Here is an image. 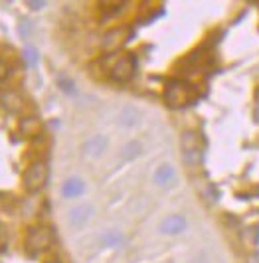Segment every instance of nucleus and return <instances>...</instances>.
Instances as JSON below:
<instances>
[{
  "mask_svg": "<svg viewBox=\"0 0 259 263\" xmlns=\"http://www.w3.org/2000/svg\"><path fill=\"white\" fill-rule=\"evenodd\" d=\"M196 99V89L180 79H172L164 87V101L172 109H182V107L190 105Z\"/></svg>",
  "mask_w": 259,
  "mask_h": 263,
  "instance_id": "obj_1",
  "label": "nucleus"
},
{
  "mask_svg": "<svg viewBox=\"0 0 259 263\" xmlns=\"http://www.w3.org/2000/svg\"><path fill=\"white\" fill-rule=\"evenodd\" d=\"M182 158L188 166H198L204 158V141L196 131H184L180 137Z\"/></svg>",
  "mask_w": 259,
  "mask_h": 263,
  "instance_id": "obj_2",
  "label": "nucleus"
},
{
  "mask_svg": "<svg viewBox=\"0 0 259 263\" xmlns=\"http://www.w3.org/2000/svg\"><path fill=\"white\" fill-rule=\"evenodd\" d=\"M53 243V232L48 226H34L26 234V248L30 253H42Z\"/></svg>",
  "mask_w": 259,
  "mask_h": 263,
  "instance_id": "obj_3",
  "label": "nucleus"
},
{
  "mask_svg": "<svg viewBox=\"0 0 259 263\" xmlns=\"http://www.w3.org/2000/svg\"><path fill=\"white\" fill-rule=\"evenodd\" d=\"M22 182H24L28 192H38V190H42L46 186V182H48V164L44 160L32 162L26 171H24Z\"/></svg>",
  "mask_w": 259,
  "mask_h": 263,
  "instance_id": "obj_4",
  "label": "nucleus"
},
{
  "mask_svg": "<svg viewBox=\"0 0 259 263\" xmlns=\"http://www.w3.org/2000/svg\"><path fill=\"white\" fill-rule=\"evenodd\" d=\"M131 38V28L129 26H115L107 30L101 38V50L107 53H113L121 50Z\"/></svg>",
  "mask_w": 259,
  "mask_h": 263,
  "instance_id": "obj_5",
  "label": "nucleus"
},
{
  "mask_svg": "<svg viewBox=\"0 0 259 263\" xmlns=\"http://www.w3.org/2000/svg\"><path fill=\"white\" fill-rule=\"evenodd\" d=\"M135 71H137V58H135L133 53H123L115 64H113L109 76H111V79L117 81V83H125V81L133 79Z\"/></svg>",
  "mask_w": 259,
  "mask_h": 263,
  "instance_id": "obj_6",
  "label": "nucleus"
},
{
  "mask_svg": "<svg viewBox=\"0 0 259 263\" xmlns=\"http://www.w3.org/2000/svg\"><path fill=\"white\" fill-rule=\"evenodd\" d=\"M0 105H2L4 111L18 115V113L24 111V97L16 91V89H10V87L0 89Z\"/></svg>",
  "mask_w": 259,
  "mask_h": 263,
  "instance_id": "obj_7",
  "label": "nucleus"
},
{
  "mask_svg": "<svg viewBox=\"0 0 259 263\" xmlns=\"http://www.w3.org/2000/svg\"><path fill=\"white\" fill-rule=\"evenodd\" d=\"M186 228H188V222H186V218L180 216V214H170L166 216L164 220H162V224H160V234H164V236H180L186 232Z\"/></svg>",
  "mask_w": 259,
  "mask_h": 263,
  "instance_id": "obj_8",
  "label": "nucleus"
},
{
  "mask_svg": "<svg viewBox=\"0 0 259 263\" xmlns=\"http://www.w3.org/2000/svg\"><path fill=\"white\" fill-rule=\"evenodd\" d=\"M18 131L24 139H36L44 131V123L36 115H26L18 121Z\"/></svg>",
  "mask_w": 259,
  "mask_h": 263,
  "instance_id": "obj_9",
  "label": "nucleus"
},
{
  "mask_svg": "<svg viewBox=\"0 0 259 263\" xmlns=\"http://www.w3.org/2000/svg\"><path fill=\"white\" fill-rule=\"evenodd\" d=\"M153 182L160 188H170V186L176 182V171L174 166L169 164V162H162L158 168L153 174Z\"/></svg>",
  "mask_w": 259,
  "mask_h": 263,
  "instance_id": "obj_10",
  "label": "nucleus"
},
{
  "mask_svg": "<svg viewBox=\"0 0 259 263\" xmlns=\"http://www.w3.org/2000/svg\"><path fill=\"white\" fill-rule=\"evenodd\" d=\"M93 216V206L91 204H79L76 208H71L67 214V222L73 226V228H81L91 220Z\"/></svg>",
  "mask_w": 259,
  "mask_h": 263,
  "instance_id": "obj_11",
  "label": "nucleus"
},
{
  "mask_svg": "<svg viewBox=\"0 0 259 263\" xmlns=\"http://www.w3.org/2000/svg\"><path fill=\"white\" fill-rule=\"evenodd\" d=\"M105 148H107V139L101 137V135H95V137L87 139L81 146L83 155L87 158H99L105 153Z\"/></svg>",
  "mask_w": 259,
  "mask_h": 263,
  "instance_id": "obj_12",
  "label": "nucleus"
},
{
  "mask_svg": "<svg viewBox=\"0 0 259 263\" xmlns=\"http://www.w3.org/2000/svg\"><path fill=\"white\" fill-rule=\"evenodd\" d=\"M85 192V182L79 176H71L62 184V196L64 198H79Z\"/></svg>",
  "mask_w": 259,
  "mask_h": 263,
  "instance_id": "obj_13",
  "label": "nucleus"
},
{
  "mask_svg": "<svg viewBox=\"0 0 259 263\" xmlns=\"http://www.w3.org/2000/svg\"><path fill=\"white\" fill-rule=\"evenodd\" d=\"M141 153H143V145H141L139 141H129L127 145L121 148L119 157H121L123 162H133L135 158L141 157Z\"/></svg>",
  "mask_w": 259,
  "mask_h": 263,
  "instance_id": "obj_14",
  "label": "nucleus"
},
{
  "mask_svg": "<svg viewBox=\"0 0 259 263\" xmlns=\"http://www.w3.org/2000/svg\"><path fill=\"white\" fill-rule=\"evenodd\" d=\"M139 111L135 107H123L121 113H119V125L125 127V129H133L137 123H139Z\"/></svg>",
  "mask_w": 259,
  "mask_h": 263,
  "instance_id": "obj_15",
  "label": "nucleus"
},
{
  "mask_svg": "<svg viewBox=\"0 0 259 263\" xmlns=\"http://www.w3.org/2000/svg\"><path fill=\"white\" fill-rule=\"evenodd\" d=\"M123 241V234L117 232V230H107L103 236H101V246L103 248H115Z\"/></svg>",
  "mask_w": 259,
  "mask_h": 263,
  "instance_id": "obj_16",
  "label": "nucleus"
},
{
  "mask_svg": "<svg viewBox=\"0 0 259 263\" xmlns=\"http://www.w3.org/2000/svg\"><path fill=\"white\" fill-rule=\"evenodd\" d=\"M38 58L40 55L34 48H26V50H24V60H26L28 66H36V64H38Z\"/></svg>",
  "mask_w": 259,
  "mask_h": 263,
  "instance_id": "obj_17",
  "label": "nucleus"
},
{
  "mask_svg": "<svg viewBox=\"0 0 259 263\" xmlns=\"http://www.w3.org/2000/svg\"><path fill=\"white\" fill-rule=\"evenodd\" d=\"M26 4L30 10H42L46 6V0H28Z\"/></svg>",
  "mask_w": 259,
  "mask_h": 263,
  "instance_id": "obj_18",
  "label": "nucleus"
},
{
  "mask_svg": "<svg viewBox=\"0 0 259 263\" xmlns=\"http://www.w3.org/2000/svg\"><path fill=\"white\" fill-rule=\"evenodd\" d=\"M65 93H76V87H73V83L71 81H67V79H60V83H58Z\"/></svg>",
  "mask_w": 259,
  "mask_h": 263,
  "instance_id": "obj_19",
  "label": "nucleus"
},
{
  "mask_svg": "<svg viewBox=\"0 0 259 263\" xmlns=\"http://www.w3.org/2000/svg\"><path fill=\"white\" fill-rule=\"evenodd\" d=\"M8 73H10V67H8V64L0 60V81H4V79L8 78Z\"/></svg>",
  "mask_w": 259,
  "mask_h": 263,
  "instance_id": "obj_20",
  "label": "nucleus"
},
{
  "mask_svg": "<svg viewBox=\"0 0 259 263\" xmlns=\"http://www.w3.org/2000/svg\"><path fill=\"white\" fill-rule=\"evenodd\" d=\"M8 246V234H6V230L0 226V251L4 250Z\"/></svg>",
  "mask_w": 259,
  "mask_h": 263,
  "instance_id": "obj_21",
  "label": "nucleus"
},
{
  "mask_svg": "<svg viewBox=\"0 0 259 263\" xmlns=\"http://www.w3.org/2000/svg\"><path fill=\"white\" fill-rule=\"evenodd\" d=\"M246 263H259V253H251V255H247Z\"/></svg>",
  "mask_w": 259,
  "mask_h": 263,
  "instance_id": "obj_22",
  "label": "nucleus"
},
{
  "mask_svg": "<svg viewBox=\"0 0 259 263\" xmlns=\"http://www.w3.org/2000/svg\"><path fill=\"white\" fill-rule=\"evenodd\" d=\"M255 119L259 121V101H257V105H255Z\"/></svg>",
  "mask_w": 259,
  "mask_h": 263,
  "instance_id": "obj_23",
  "label": "nucleus"
},
{
  "mask_svg": "<svg viewBox=\"0 0 259 263\" xmlns=\"http://www.w3.org/2000/svg\"><path fill=\"white\" fill-rule=\"evenodd\" d=\"M46 263H60V261H55V259H50V261H46Z\"/></svg>",
  "mask_w": 259,
  "mask_h": 263,
  "instance_id": "obj_24",
  "label": "nucleus"
}]
</instances>
